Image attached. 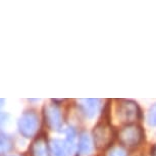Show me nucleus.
I'll return each mask as SVG.
<instances>
[{
	"label": "nucleus",
	"instance_id": "1",
	"mask_svg": "<svg viewBox=\"0 0 156 156\" xmlns=\"http://www.w3.org/2000/svg\"><path fill=\"white\" fill-rule=\"evenodd\" d=\"M144 138L143 129L139 126L131 123L126 125V126L120 129L119 134V139L122 145L129 148H134L137 147L139 144L142 142Z\"/></svg>",
	"mask_w": 156,
	"mask_h": 156
},
{
	"label": "nucleus",
	"instance_id": "2",
	"mask_svg": "<svg viewBox=\"0 0 156 156\" xmlns=\"http://www.w3.org/2000/svg\"><path fill=\"white\" fill-rule=\"evenodd\" d=\"M119 119L122 122L131 125L132 122H136L140 119L141 110L136 102L131 100H122L119 101L116 109Z\"/></svg>",
	"mask_w": 156,
	"mask_h": 156
},
{
	"label": "nucleus",
	"instance_id": "3",
	"mask_svg": "<svg viewBox=\"0 0 156 156\" xmlns=\"http://www.w3.org/2000/svg\"><path fill=\"white\" fill-rule=\"evenodd\" d=\"M39 116L34 111H27L20 116L19 120V129L20 134L26 138H32L39 129Z\"/></svg>",
	"mask_w": 156,
	"mask_h": 156
},
{
	"label": "nucleus",
	"instance_id": "4",
	"mask_svg": "<svg viewBox=\"0 0 156 156\" xmlns=\"http://www.w3.org/2000/svg\"><path fill=\"white\" fill-rule=\"evenodd\" d=\"M94 144L98 148H105L111 143L113 139V132L110 126L106 123H100L94 129L93 132Z\"/></svg>",
	"mask_w": 156,
	"mask_h": 156
},
{
	"label": "nucleus",
	"instance_id": "5",
	"mask_svg": "<svg viewBox=\"0 0 156 156\" xmlns=\"http://www.w3.org/2000/svg\"><path fill=\"white\" fill-rule=\"evenodd\" d=\"M44 115L46 122L52 129L58 131L62 126V116L61 112L56 105L49 104L44 108Z\"/></svg>",
	"mask_w": 156,
	"mask_h": 156
},
{
	"label": "nucleus",
	"instance_id": "6",
	"mask_svg": "<svg viewBox=\"0 0 156 156\" xmlns=\"http://www.w3.org/2000/svg\"><path fill=\"white\" fill-rule=\"evenodd\" d=\"M79 106L85 115L92 119L99 112L101 101L99 99H81L79 100Z\"/></svg>",
	"mask_w": 156,
	"mask_h": 156
},
{
	"label": "nucleus",
	"instance_id": "7",
	"mask_svg": "<svg viewBox=\"0 0 156 156\" xmlns=\"http://www.w3.org/2000/svg\"><path fill=\"white\" fill-rule=\"evenodd\" d=\"M79 156H90L93 152V142L87 133L81 134L78 145Z\"/></svg>",
	"mask_w": 156,
	"mask_h": 156
},
{
	"label": "nucleus",
	"instance_id": "8",
	"mask_svg": "<svg viewBox=\"0 0 156 156\" xmlns=\"http://www.w3.org/2000/svg\"><path fill=\"white\" fill-rule=\"evenodd\" d=\"M31 154L32 156H49L47 141L43 136L38 137L33 142L31 147Z\"/></svg>",
	"mask_w": 156,
	"mask_h": 156
},
{
	"label": "nucleus",
	"instance_id": "9",
	"mask_svg": "<svg viewBox=\"0 0 156 156\" xmlns=\"http://www.w3.org/2000/svg\"><path fill=\"white\" fill-rule=\"evenodd\" d=\"M64 144H66V147L67 156L72 155L76 149V132L73 128H69L66 129Z\"/></svg>",
	"mask_w": 156,
	"mask_h": 156
},
{
	"label": "nucleus",
	"instance_id": "10",
	"mask_svg": "<svg viewBox=\"0 0 156 156\" xmlns=\"http://www.w3.org/2000/svg\"><path fill=\"white\" fill-rule=\"evenodd\" d=\"M50 147H51V152L53 156H67V151L64 141L59 139L52 140Z\"/></svg>",
	"mask_w": 156,
	"mask_h": 156
},
{
	"label": "nucleus",
	"instance_id": "11",
	"mask_svg": "<svg viewBox=\"0 0 156 156\" xmlns=\"http://www.w3.org/2000/svg\"><path fill=\"white\" fill-rule=\"evenodd\" d=\"M12 147V140L5 134H0V153L9 151Z\"/></svg>",
	"mask_w": 156,
	"mask_h": 156
},
{
	"label": "nucleus",
	"instance_id": "12",
	"mask_svg": "<svg viewBox=\"0 0 156 156\" xmlns=\"http://www.w3.org/2000/svg\"><path fill=\"white\" fill-rule=\"evenodd\" d=\"M147 122L150 126H156V104H154L149 109L147 115Z\"/></svg>",
	"mask_w": 156,
	"mask_h": 156
},
{
	"label": "nucleus",
	"instance_id": "13",
	"mask_svg": "<svg viewBox=\"0 0 156 156\" xmlns=\"http://www.w3.org/2000/svg\"><path fill=\"white\" fill-rule=\"evenodd\" d=\"M106 156H128L126 151L122 147H113L107 152Z\"/></svg>",
	"mask_w": 156,
	"mask_h": 156
},
{
	"label": "nucleus",
	"instance_id": "14",
	"mask_svg": "<svg viewBox=\"0 0 156 156\" xmlns=\"http://www.w3.org/2000/svg\"><path fill=\"white\" fill-rule=\"evenodd\" d=\"M5 122V115L4 114H0V126L3 125Z\"/></svg>",
	"mask_w": 156,
	"mask_h": 156
},
{
	"label": "nucleus",
	"instance_id": "15",
	"mask_svg": "<svg viewBox=\"0 0 156 156\" xmlns=\"http://www.w3.org/2000/svg\"><path fill=\"white\" fill-rule=\"evenodd\" d=\"M151 156H156V145L151 150Z\"/></svg>",
	"mask_w": 156,
	"mask_h": 156
},
{
	"label": "nucleus",
	"instance_id": "16",
	"mask_svg": "<svg viewBox=\"0 0 156 156\" xmlns=\"http://www.w3.org/2000/svg\"><path fill=\"white\" fill-rule=\"evenodd\" d=\"M4 100L3 99H0V106H2V104H3Z\"/></svg>",
	"mask_w": 156,
	"mask_h": 156
}]
</instances>
